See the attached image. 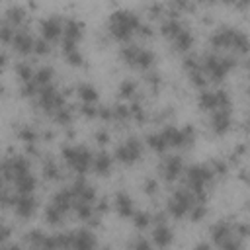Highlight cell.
<instances>
[{
	"label": "cell",
	"mask_w": 250,
	"mask_h": 250,
	"mask_svg": "<svg viewBox=\"0 0 250 250\" xmlns=\"http://www.w3.org/2000/svg\"><path fill=\"white\" fill-rule=\"evenodd\" d=\"M139 25H141V18L135 12L117 10L109 16V33L119 41H127L137 31Z\"/></svg>",
	"instance_id": "1"
},
{
	"label": "cell",
	"mask_w": 250,
	"mask_h": 250,
	"mask_svg": "<svg viewBox=\"0 0 250 250\" xmlns=\"http://www.w3.org/2000/svg\"><path fill=\"white\" fill-rule=\"evenodd\" d=\"M199 64L205 76H209L211 80H223L229 74V70L234 66V59L221 55H205Z\"/></svg>",
	"instance_id": "2"
},
{
	"label": "cell",
	"mask_w": 250,
	"mask_h": 250,
	"mask_svg": "<svg viewBox=\"0 0 250 250\" xmlns=\"http://www.w3.org/2000/svg\"><path fill=\"white\" fill-rule=\"evenodd\" d=\"M64 162L78 174H84L92 166V152L86 146H64L62 148Z\"/></svg>",
	"instance_id": "3"
},
{
	"label": "cell",
	"mask_w": 250,
	"mask_h": 250,
	"mask_svg": "<svg viewBox=\"0 0 250 250\" xmlns=\"http://www.w3.org/2000/svg\"><path fill=\"white\" fill-rule=\"evenodd\" d=\"M193 205H197V201H195V195H193L188 188H178V189L174 191V195L168 199V211H170L176 219H182L184 215H188ZM199 205H201V203H199Z\"/></svg>",
	"instance_id": "4"
},
{
	"label": "cell",
	"mask_w": 250,
	"mask_h": 250,
	"mask_svg": "<svg viewBox=\"0 0 250 250\" xmlns=\"http://www.w3.org/2000/svg\"><path fill=\"white\" fill-rule=\"evenodd\" d=\"M141 152H143V145L137 137H131L127 141H123L117 148H115V158L125 162V164H131L135 160L141 158Z\"/></svg>",
	"instance_id": "5"
},
{
	"label": "cell",
	"mask_w": 250,
	"mask_h": 250,
	"mask_svg": "<svg viewBox=\"0 0 250 250\" xmlns=\"http://www.w3.org/2000/svg\"><path fill=\"white\" fill-rule=\"evenodd\" d=\"M39 105H41L45 111L55 113L57 109H61V107L64 105V98H62V94H59V92L49 84V86H43V88L39 90Z\"/></svg>",
	"instance_id": "6"
},
{
	"label": "cell",
	"mask_w": 250,
	"mask_h": 250,
	"mask_svg": "<svg viewBox=\"0 0 250 250\" xmlns=\"http://www.w3.org/2000/svg\"><path fill=\"white\" fill-rule=\"evenodd\" d=\"M41 35L45 41H55L62 35V20L59 16H51L41 21Z\"/></svg>",
	"instance_id": "7"
},
{
	"label": "cell",
	"mask_w": 250,
	"mask_h": 250,
	"mask_svg": "<svg viewBox=\"0 0 250 250\" xmlns=\"http://www.w3.org/2000/svg\"><path fill=\"white\" fill-rule=\"evenodd\" d=\"M182 168H184V162L180 156H166L160 164V174L170 182V180H176L180 176Z\"/></svg>",
	"instance_id": "8"
},
{
	"label": "cell",
	"mask_w": 250,
	"mask_h": 250,
	"mask_svg": "<svg viewBox=\"0 0 250 250\" xmlns=\"http://www.w3.org/2000/svg\"><path fill=\"white\" fill-rule=\"evenodd\" d=\"M14 207H16V213L21 217V219H27L33 215L35 211V199L31 193H20L16 199H14Z\"/></svg>",
	"instance_id": "9"
},
{
	"label": "cell",
	"mask_w": 250,
	"mask_h": 250,
	"mask_svg": "<svg viewBox=\"0 0 250 250\" xmlns=\"http://www.w3.org/2000/svg\"><path fill=\"white\" fill-rule=\"evenodd\" d=\"M33 41H35V39L27 33V29H16L14 39H12V45H14V49H16L18 53L27 55V53L33 51Z\"/></svg>",
	"instance_id": "10"
},
{
	"label": "cell",
	"mask_w": 250,
	"mask_h": 250,
	"mask_svg": "<svg viewBox=\"0 0 250 250\" xmlns=\"http://www.w3.org/2000/svg\"><path fill=\"white\" fill-rule=\"evenodd\" d=\"M230 109H217L213 111V117H211V127L217 135H223L230 129Z\"/></svg>",
	"instance_id": "11"
},
{
	"label": "cell",
	"mask_w": 250,
	"mask_h": 250,
	"mask_svg": "<svg viewBox=\"0 0 250 250\" xmlns=\"http://www.w3.org/2000/svg\"><path fill=\"white\" fill-rule=\"evenodd\" d=\"M96 238L90 230H74L72 232V250H94Z\"/></svg>",
	"instance_id": "12"
},
{
	"label": "cell",
	"mask_w": 250,
	"mask_h": 250,
	"mask_svg": "<svg viewBox=\"0 0 250 250\" xmlns=\"http://www.w3.org/2000/svg\"><path fill=\"white\" fill-rule=\"evenodd\" d=\"M211 236H213L217 246H223V244H227L234 236L232 234V227L229 223H215L213 229H211Z\"/></svg>",
	"instance_id": "13"
},
{
	"label": "cell",
	"mask_w": 250,
	"mask_h": 250,
	"mask_svg": "<svg viewBox=\"0 0 250 250\" xmlns=\"http://www.w3.org/2000/svg\"><path fill=\"white\" fill-rule=\"evenodd\" d=\"M152 240H154V244H156L158 248H166V246L172 244L174 232L170 230V227H168L166 223L156 225V229H154V232H152Z\"/></svg>",
	"instance_id": "14"
},
{
	"label": "cell",
	"mask_w": 250,
	"mask_h": 250,
	"mask_svg": "<svg viewBox=\"0 0 250 250\" xmlns=\"http://www.w3.org/2000/svg\"><path fill=\"white\" fill-rule=\"evenodd\" d=\"M113 205H115V211L119 213V217H133V213H135L133 211V201L125 191H119L115 195Z\"/></svg>",
	"instance_id": "15"
},
{
	"label": "cell",
	"mask_w": 250,
	"mask_h": 250,
	"mask_svg": "<svg viewBox=\"0 0 250 250\" xmlns=\"http://www.w3.org/2000/svg\"><path fill=\"white\" fill-rule=\"evenodd\" d=\"M160 133H162V137H164V141H166L168 148H170V146H184L182 129H178V127H174V125H166Z\"/></svg>",
	"instance_id": "16"
},
{
	"label": "cell",
	"mask_w": 250,
	"mask_h": 250,
	"mask_svg": "<svg viewBox=\"0 0 250 250\" xmlns=\"http://www.w3.org/2000/svg\"><path fill=\"white\" fill-rule=\"evenodd\" d=\"M182 29H184V25L180 23V20H178L176 16H168V18L162 21V25H160L162 35L168 37V39H174Z\"/></svg>",
	"instance_id": "17"
},
{
	"label": "cell",
	"mask_w": 250,
	"mask_h": 250,
	"mask_svg": "<svg viewBox=\"0 0 250 250\" xmlns=\"http://www.w3.org/2000/svg\"><path fill=\"white\" fill-rule=\"evenodd\" d=\"M152 62H154V55H152V51H148V49H145V47H139L131 64L137 66V68H141V70H145V68H148Z\"/></svg>",
	"instance_id": "18"
},
{
	"label": "cell",
	"mask_w": 250,
	"mask_h": 250,
	"mask_svg": "<svg viewBox=\"0 0 250 250\" xmlns=\"http://www.w3.org/2000/svg\"><path fill=\"white\" fill-rule=\"evenodd\" d=\"M92 166L98 174H107L109 168H111V156L107 152H98L96 156H92Z\"/></svg>",
	"instance_id": "19"
},
{
	"label": "cell",
	"mask_w": 250,
	"mask_h": 250,
	"mask_svg": "<svg viewBox=\"0 0 250 250\" xmlns=\"http://www.w3.org/2000/svg\"><path fill=\"white\" fill-rule=\"evenodd\" d=\"M172 43H174V47H176L178 51H189V49H191V45H193L191 31L184 27V29H182L174 39H172Z\"/></svg>",
	"instance_id": "20"
},
{
	"label": "cell",
	"mask_w": 250,
	"mask_h": 250,
	"mask_svg": "<svg viewBox=\"0 0 250 250\" xmlns=\"http://www.w3.org/2000/svg\"><path fill=\"white\" fill-rule=\"evenodd\" d=\"M72 209L76 211L78 219H84V221L92 219V215H94V205L90 201H84V199H74L72 201Z\"/></svg>",
	"instance_id": "21"
},
{
	"label": "cell",
	"mask_w": 250,
	"mask_h": 250,
	"mask_svg": "<svg viewBox=\"0 0 250 250\" xmlns=\"http://www.w3.org/2000/svg\"><path fill=\"white\" fill-rule=\"evenodd\" d=\"M23 20H25V10H23L21 6H10V8L6 10V21H8V25L16 27V25H20Z\"/></svg>",
	"instance_id": "22"
},
{
	"label": "cell",
	"mask_w": 250,
	"mask_h": 250,
	"mask_svg": "<svg viewBox=\"0 0 250 250\" xmlns=\"http://www.w3.org/2000/svg\"><path fill=\"white\" fill-rule=\"evenodd\" d=\"M14 184H16V189H18L20 193H31V191L35 189V186H37V182H35V178L31 176V172L25 174V176H21V178H18Z\"/></svg>",
	"instance_id": "23"
},
{
	"label": "cell",
	"mask_w": 250,
	"mask_h": 250,
	"mask_svg": "<svg viewBox=\"0 0 250 250\" xmlns=\"http://www.w3.org/2000/svg\"><path fill=\"white\" fill-rule=\"evenodd\" d=\"M51 78H53V68L51 66H41L35 74H33V82L39 86V90L43 86H49L51 84Z\"/></svg>",
	"instance_id": "24"
},
{
	"label": "cell",
	"mask_w": 250,
	"mask_h": 250,
	"mask_svg": "<svg viewBox=\"0 0 250 250\" xmlns=\"http://www.w3.org/2000/svg\"><path fill=\"white\" fill-rule=\"evenodd\" d=\"M78 96L82 98L84 104H94L98 100V90L92 84H80L78 86Z\"/></svg>",
	"instance_id": "25"
},
{
	"label": "cell",
	"mask_w": 250,
	"mask_h": 250,
	"mask_svg": "<svg viewBox=\"0 0 250 250\" xmlns=\"http://www.w3.org/2000/svg\"><path fill=\"white\" fill-rule=\"evenodd\" d=\"M146 145H148L152 150H156V152H164V150L168 148V145H166V141H164V137H162L160 131H158V133H150V135L146 137Z\"/></svg>",
	"instance_id": "26"
},
{
	"label": "cell",
	"mask_w": 250,
	"mask_h": 250,
	"mask_svg": "<svg viewBox=\"0 0 250 250\" xmlns=\"http://www.w3.org/2000/svg\"><path fill=\"white\" fill-rule=\"evenodd\" d=\"M16 72L20 74V78H21L23 84H25V82H31V80H33V74H35L29 62H20V64L16 66Z\"/></svg>",
	"instance_id": "27"
},
{
	"label": "cell",
	"mask_w": 250,
	"mask_h": 250,
	"mask_svg": "<svg viewBox=\"0 0 250 250\" xmlns=\"http://www.w3.org/2000/svg\"><path fill=\"white\" fill-rule=\"evenodd\" d=\"M53 117H55L57 123H61V125H68V123L72 121V109L62 105L61 109H57V111L53 113Z\"/></svg>",
	"instance_id": "28"
},
{
	"label": "cell",
	"mask_w": 250,
	"mask_h": 250,
	"mask_svg": "<svg viewBox=\"0 0 250 250\" xmlns=\"http://www.w3.org/2000/svg\"><path fill=\"white\" fill-rule=\"evenodd\" d=\"M62 217H64V213H62V211H59L55 205H49V207L45 209V219H47V223H51V225L61 223V221H62Z\"/></svg>",
	"instance_id": "29"
},
{
	"label": "cell",
	"mask_w": 250,
	"mask_h": 250,
	"mask_svg": "<svg viewBox=\"0 0 250 250\" xmlns=\"http://www.w3.org/2000/svg\"><path fill=\"white\" fill-rule=\"evenodd\" d=\"M43 174H45V178H49V180H59V178H61V168H59L53 160H47V164L43 166Z\"/></svg>",
	"instance_id": "30"
},
{
	"label": "cell",
	"mask_w": 250,
	"mask_h": 250,
	"mask_svg": "<svg viewBox=\"0 0 250 250\" xmlns=\"http://www.w3.org/2000/svg\"><path fill=\"white\" fill-rule=\"evenodd\" d=\"M119 94H121L123 98L135 96V94H137V84H135L133 80H123L121 86H119Z\"/></svg>",
	"instance_id": "31"
},
{
	"label": "cell",
	"mask_w": 250,
	"mask_h": 250,
	"mask_svg": "<svg viewBox=\"0 0 250 250\" xmlns=\"http://www.w3.org/2000/svg\"><path fill=\"white\" fill-rule=\"evenodd\" d=\"M18 135H20V139H21V141H25V143H35V139H37L35 131H33L29 125H23V127L18 131Z\"/></svg>",
	"instance_id": "32"
},
{
	"label": "cell",
	"mask_w": 250,
	"mask_h": 250,
	"mask_svg": "<svg viewBox=\"0 0 250 250\" xmlns=\"http://www.w3.org/2000/svg\"><path fill=\"white\" fill-rule=\"evenodd\" d=\"M14 33H16V27H12V25H0V41L2 43H12V39H14Z\"/></svg>",
	"instance_id": "33"
},
{
	"label": "cell",
	"mask_w": 250,
	"mask_h": 250,
	"mask_svg": "<svg viewBox=\"0 0 250 250\" xmlns=\"http://www.w3.org/2000/svg\"><path fill=\"white\" fill-rule=\"evenodd\" d=\"M133 223H135V227H139V229H145V227H148V223H150V215L148 213H145V211H141V213H133Z\"/></svg>",
	"instance_id": "34"
},
{
	"label": "cell",
	"mask_w": 250,
	"mask_h": 250,
	"mask_svg": "<svg viewBox=\"0 0 250 250\" xmlns=\"http://www.w3.org/2000/svg\"><path fill=\"white\" fill-rule=\"evenodd\" d=\"M49 49H51V47H49V41H45L43 37L33 41V53H37V55H47Z\"/></svg>",
	"instance_id": "35"
},
{
	"label": "cell",
	"mask_w": 250,
	"mask_h": 250,
	"mask_svg": "<svg viewBox=\"0 0 250 250\" xmlns=\"http://www.w3.org/2000/svg\"><path fill=\"white\" fill-rule=\"evenodd\" d=\"M205 213H207V209H205V205H193L191 209H189V217H191V221H201L203 217H205Z\"/></svg>",
	"instance_id": "36"
},
{
	"label": "cell",
	"mask_w": 250,
	"mask_h": 250,
	"mask_svg": "<svg viewBox=\"0 0 250 250\" xmlns=\"http://www.w3.org/2000/svg\"><path fill=\"white\" fill-rule=\"evenodd\" d=\"M189 78H191V82H193L195 86H199V88H203V86H205V74L201 72V68H197V70L189 72Z\"/></svg>",
	"instance_id": "37"
},
{
	"label": "cell",
	"mask_w": 250,
	"mask_h": 250,
	"mask_svg": "<svg viewBox=\"0 0 250 250\" xmlns=\"http://www.w3.org/2000/svg\"><path fill=\"white\" fill-rule=\"evenodd\" d=\"M137 33H139L141 37H150V35H152V27H150L148 23H143V21H141V25L137 27Z\"/></svg>",
	"instance_id": "38"
},
{
	"label": "cell",
	"mask_w": 250,
	"mask_h": 250,
	"mask_svg": "<svg viewBox=\"0 0 250 250\" xmlns=\"http://www.w3.org/2000/svg\"><path fill=\"white\" fill-rule=\"evenodd\" d=\"M66 59H68V62H70V64H80V62H82V55L78 53V49H76V51L66 53Z\"/></svg>",
	"instance_id": "39"
},
{
	"label": "cell",
	"mask_w": 250,
	"mask_h": 250,
	"mask_svg": "<svg viewBox=\"0 0 250 250\" xmlns=\"http://www.w3.org/2000/svg\"><path fill=\"white\" fill-rule=\"evenodd\" d=\"M82 113L88 117H94V115H98V107L94 104H82Z\"/></svg>",
	"instance_id": "40"
},
{
	"label": "cell",
	"mask_w": 250,
	"mask_h": 250,
	"mask_svg": "<svg viewBox=\"0 0 250 250\" xmlns=\"http://www.w3.org/2000/svg\"><path fill=\"white\" fill-rule=\"evenodd\" d=\"M133 250H152V246L148 244V240H145V238H139V240L135 242Z\"/></svg>",
	"instance_id": "41"
},
{
	"label": "cell",
	"mask_w": 250,
	"mask_h": 250,
	"mask_svg": "<svg viewBox=\"0 0 250 250\" xmlns=\"http://www.w3.org/2000/svg\"><path fill=\"white\" fill-rule=\"evenodd\" d=\"M96 139H98V141H100V143L104 145V143H107V139H109V137H107V133L100 131V133H96Z\"/></svg>",
	"instance_id": "42"
},
{
	"label": "cell",
	"mask_w": 250,
	"mask_h": 250,
	"mask_svg": "<svg viewBox=\"0 0 250 250\" xmlns=\"http://www.w3.org/2000/svg\"><path fill=\"white\" fill-rule=\"evenodd\" d=\"M146 80H148V82H150V84H156V82H158V80H160V76H158V74H156V72H150V74H148V76H146Z\"/></svg>",
	"instance_id": "43"
},
{
	"label": "cell",
	"mask_w": 250,
	"mask_h": 250,
	"mask_svg": "<svg viewBox=\"0 0 250 250\" xmlns=\"http://www.w3.org/2000/svg\"><path fill=\"white\" fill-rule=\"evenodd\" d=\"M154 189H156V182L148 180V182H146V191H148V193H154Z\"/></svg>",
	"instance_id": "44"
},
{
	"label": "cell",
	"mask_w": 250,
	"mask_h": 250,
	"mask_svg": "<svg viewBox=\"0 0 250 250\" xmlns=\"http://www.w3.org/2000/svg\"><path fill=\"white\" fill-rule=\"evenodd\" d=\"M193 250H211V246H209V244H205V242H201V244H197Z\"/></svg>",
	"instance_id": "45"
},
{
	"label": "cell",
	"mask_w": 250,
	"mask_h": 250,
	"mask_svg": "<svg viewBox=\"0 0 250 250\" xmlns=\"http://www.w3.org/2000/svg\"><path fill=\"white\" fill-rule=\"evenodd\" d=\"M4 64H6V55H4V53H2V55H0V68H2V66H4Z\"/></svg>",
	"instance_id": "46"
},
{
	"label": "cell",
	"mask_w": 250,
	"mask_h": 250,
	"mask_svg": "<svg viewBox=\"0 0 250 250\" xmlns=\"http://www.w3.org/2000/svg\"><path fill=\"white\" fill-rule=\"evenodd\" d=\"M2 250H21V248L16 246V244H12V246H6V248H2Z\"/></svg>",
	"instance_id": "47"
}]
</instances>
